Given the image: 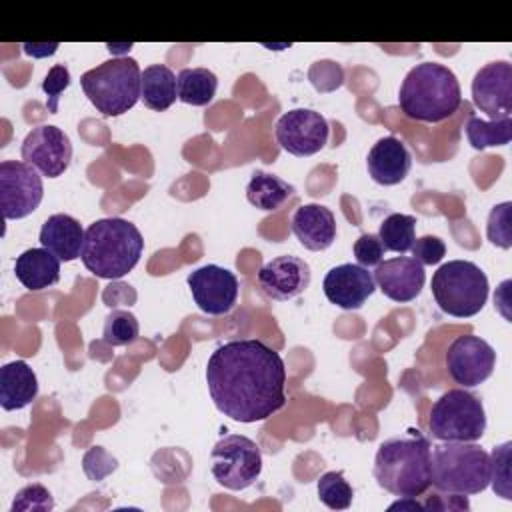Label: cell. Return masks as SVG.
I'll use <instances>...</instances> for the list:
<instances>
[{
    "label": "cell",
    "mask_w": 512,
    "mask_h": 512,
    "mask_svg": "<svg viewBox=\"0 0 512 512\" xmlns=\"http://www.w3.org/2000/svg\"><path fill=\"white\" fill-rule=\"evenodd\" d=\"M206 384L216 410L242 424L262 422L286 406L284 360L256 338L220 344L208 358Z\"/></svg>",
    "instance_id": "6da1fadb"
},
{
    "label": "cell",
    "mask_w": 512,
    "mask_h": 512,
    "mask_svg": "<svg viewBox=\"0 0 512 512\" xmlns=\"http://www.w3.org/2000/svg\"><path fill=\"white\" fill-rule=\"evenodd\" d=\"M430 440L418 430L394 436L378 446L374 478L394 496H420L430 488Z\"/></svg>",
    "instance_id": "7a4b0ae2"
},
{
    "label": "cell",
    "mask_w": 512,
    "mask_h": 512,
    "mask_svg": "<svg viewBox=\"0 0 512 512\" xmlns=\"http://www.w3.org/2000/svg\"><path fill=\"white\" fill-rule=\"evenodd\" d=\"M460 104V82L444 64L420 62L400 84L398 106L410 120L436 124L450 118Z\"/></svg>",
    "instance_id": "3957f363"
},
{
    "label": "cell",
    "mask_w": 512,
    "mask_h": 512,
    "mask_svg": "<svg viewBox=\"0 0 512 512\" xmlns=\"http://www.w3.org/2000/svg\"><path fill=\"white\" fill-rule=\"evenodd\" d=\"M144 238L136 224L124 218H100L86 228L82 264L98 278L118 280L140 260Z\"/></svg>",
    "instance_id": "277c9868"
},
{
    "label": "cell",
    "mask_w": 512,
    "mask_h": 512,
    "mask_svg": "<svg viewBox=\"0 0 512 512\" xmlns=\"http://www.w3.org/2000/svg\"><path fill=\"white\" fill-rule=\"evenodd\" d=\"M430 484L448 494H480L490 484V454L474 442H444L430 450Z\"/></svg>",
    "instance_id": "5b68a950"
},
{
    "label": "cell",
    "mask_w": 512,
    "mask_h": 512,
    "mask_svg": "<svg viewBox=\"0 0 512 512\" xmlns=\"http://www.w3.org/2000/svg\"><path fill=\"white\" fill-rule=\"evenodd\" d=\"M142 70L134 58H110L80 76V86L102 116H120L140 100Z\"/></svg>",
    "instance_id": "8992f818"
},
{
    "label": "cell",
    "mask_w": 512,
    "mask_h": 512,
    "mask_svg": "<svg viewBox=\"0 0 512 512\" xmlns=\"http://www.w3.org/2000/svg\"><path fill=\"white\" fill-rule=\"evenodd\" d=\"M432 296L438 308L454 318L476 316L488 300V278L470 260H450L432 274Z\"/></svg>",
    "instance_id": "52a82bcc"
},
{
    "label": "cell",
    "mask_w": 512,
    "mask_h": 512,
    "mask_svg": "<svg viewBox=\"0 0 512 512\" xmlns=\"http://www.w3.org/2000/svg\"><path fill=\"white\" fill-rule=\"evenodd\" d=\"M430 436L440 442H476L486 432L482 400L466 388L444 392L430 408Z\"/></svg>",
    "instance_id": "ba28073f"
},
{
    "label": "cell",
    "mask_w": 512,
    "mask_h": 512,
    "mask_svg": "<svg viewBox=\"0 0 512 512\" xmlns=\"http://www.w3.org/2000/svg\"><path fill=\"white\" fill-rule=\"evenodd\" d=\"M212 476L228 490H246L262 474L260 446L242 434L220 438L210 450Z\"/></svg>",
    "instance_id": "9c48e42d"
},
{
    "label": "cell",
    "mask_w": 512,
    "mask_h": 512,
    "mask_svg": "<svg viewBox=\"0 0 512 512\" xmlns=\"http://www.w3.org/2000/svg\"><path fill=\"white\" fill-rule=\"evenodd\" d=\"M44 196L40 172L24 160L0 162V208L6 220H20L32 214Z\"/></svg>",
    "instance_id": "30bf717a"
},
{
    "label": "cell",
    "mask_w": 512,
    "mask_h": 512,
    "mask_svg": "<svg viewBox=\"0 0 512 512\" xmlns=\"http://www.w3.org/2000/svg\"><path fill=\"white\" fill-rule=\"evenodd\" d=\"M274 136L284 152L304 158L320 152L326 146L330 126L320 112L310 108H294L276 120Z\"/></svg>",
    "instance_id": "8fae6325"
},
{
    "label": "cell",
    "mask_w": 512,
    "mask_h": 512,
    "mask_svg": "<svg viewBox=\"0 0 512 512\" xmlns=\"http://www.w3.org/2000/svg\"><path fill=\"white\" fill-rule=\"evenodd\" d=\"M496 366L494 348L476 334L454 338L446 350V368L450 378L462 388H474L486 382Z\"/></svg>",
    "instance_id": "7c38bea8"
},
{
    "label": "cell",
    "mask_w": 512,
    "mask_h": 512,
    "mask_svg": "<svg viewBox=\"0 0 512 512\" xmlns=\"http://www.w3.org/2000/svg\"><path fill=\"white\" fill-rule=\"evenodd\" d=\"M22 160L34 166L42 176H62L72 160V144L64 130L52 124L32 128L22 142Z\"/></svg>",
    "instance_id": "4fadbf2b"
},
{
    "label": "cell",
    "mask_w": 512,
    "mask_h": 512,
    "mask_svg": "<svg viewBox=\"0 0 512 512\" xmlns=\"http://www.w3.org/2000/svg\"><path fill=\"white\" fill-rule=\"evenodd\" d=\"M196 306L208 316L228 314L238 300V278L228 268L206 264L186 278Z\"/></svg>",
    "instance_id": "5bb4252c"
},
{
    "label": "cell",
    "mask_w": 512,
    "mask_h": 512,
    "mask_svg": "<svg viewBox=\"0 0 512 512\" xmlns=\"http://www.w3.org/2000/svg\"><path fill=\"white\" fill-rule=\"evenodd\" d=\"M472 102L492 120L512 114V64L496 60L484 64L472 80Z\"/></svg>",
    "instance_id": "9a60e30c"
},
{
    "label": "cell",
    "mask_w": 512,
    "mask_h": 512,
    "mask_svg": "<svg viewBox=\"0 0 512 512\" xmlns=\"http://www.w3.org/2000/svg\"><path fill=\"white\" fill-rule=\"evenodd\" d=\"M256 280L266 298L286 302L300 296L310 286L312 272L306 260L292 254H282L266 262L258 270Z\"/></svg>",
    "instance_id": "2e32d148"
},
{
    "label": "cell",
    "mask_w": 512,
    "mask_h": 512,
    "mask_svg": "<svg viewBox=\"0 0 512 512\" xmlns=\"http://www.w3.org/2000/svg\"><path fill=\"white\" fill-rule=\"evenodd\" d=\"M324 296L342 310H358L374 294L376 282L372 272L360 264H338L330 268L322 280Z\"/></svg>",
    "instance_id": "e0dca14e"
},
{
    "label": "cell",
    "mask_w": 512,
    "mask_h": 512,
    "mask_svg": "<svg viewBox=\"0 0 512 512\" xmlns=\"http://www.w3.org/2000/svg\"><path fill=\"white\" fill-rule=\"evenodd\" d=\"M374 282L380 292L394 302H412L424 288V266L412 256L384 260L374 270Z\"/></svg>",
    "instance_id": "ac0fdd59"
},
{
    "label": "cell",
    "mask_w": 512,
    "mask_h": 512,
    "mask_svg": "<svg viewBox=\"0 0 512 512\" xmlns=\"http://www.w3.org/2000/svg\"><path fill=\"white\" fill-rule=\"evenodd\" d=\"M366 166H368L370 178L376 184L394 186L408 176L412 166V156L400 138L384 136L370 148Z\"/></svg>",
    "instance_id": "d6986e66"
},
{
    "label": "cell",
    "mask_w": 512,
    "mask_h": 512,
    "mask_svg": "<svg viewBox=\"0 0 512 512\" xmlns=\"http://www.w3.org/2000/svg\"><path fill=\"white\" fill-rule=\"evenodd\" d=\"M298 242L312 252H322L336 240V218L330 208L322 204H302L290 220Z\"/></svg>",
    "instance_id": "ffe728a7"
},
{
    "label": "cell",
    "mask_w": 512,
    "mask_h": 512,
    "mask_svg": "<svg viewBox=\"0 0 512 512\" xmlns=\"http://www.w3.org/2000/svg\"><path fill=\"white\" fill-rule=\"evenodd\" d=\"M86 230L70 214H52L40 228V244L62 262H72L82 254Z\"/></svg>",
    "instance_id": "44dd1931"
},
{
    "label": "cell",
    "mask_w": 512,
    "mask_h": 512,
    "mask_svg": "<svg viewBox=\"0 0 512 512\" xmlns=\"http://www.w3.org/2000/svg\"><path fill=\"white\" fill-rule=\"evenodd\" d=\"M60 258L48 248H28L14 262L16 280L28 290H44L60 280Z\"/></svg>",
    "instance_id": "7402d4cb"
},
{
    "label": "cell",
    "mask_w": 512,
    "mask_h": 512,
    "mask_svg": "<svg viewBox=\"0 0 512 512\" xmlns=\"http://www.w3.org/2000/svg\"><path fill=\"white\" fill-rule=\"evenodd\" d=\"M38 394V378L24 360L8 362L0 368V406L20 410Z\"/></svg>",
    "instance_id": "603a6c76"
},
{
    "label": "cell",
    "mask_w": 512,
    "mask_h": 512,
    "mask_svg": "<svg viewBox=\"0 0 512 512\" xmlns=\"http://www.w3.org/2000/svg\"><path fill=\"white\" fill-rule=\"evenodd\" d=\"M178 98L176 74L166 64H150L142 70L140 100L146 108L162 112L168 110Z\"/></svg>",
    "instance_id": "cb8c5ba5"
},
{
    "label": "cell",
    "mask_w": 512,
    "mask_h": 512,
    "mask_svg": "<svg viewBox=\"0 0 512 512\" xmlns=\"http://www.w3.org/2000/svg\"><path fill=\"white\" fill-rule=\"evenodd\" d=\"M292 194H294L292 184L264 170H254L246 186V200L264 212L278 210L284 202H288Z\"/></svg>",
    "instance_id": "d4e9b609"
},
{
    "label": "cell",
    "mask_w": 512,
    "mask_h": 512,
    "mask_svg": "<svg viewBox=\"0 0 512 512\" xmlns=\"http://www.w3.org/2000/svg\"><path fill=\"white\" fill-rule=\"evenodd\" d=\"M178 100L190 106H206L214 100L218 78L208 68H182L176 76Z\"/></svg>",
    "instance_id": "484cf974"
},
{
    "label": "cell",
    "mask_w": 512,
    "mask_h": 512,
    "mask_svg": "<svg viewBox=\"0 0 512 512\" xmlns=\"http://www.w3.org/2000/svg\"><path fill=\"white\" fill-rule=\"evenodd\" d=\"M466 138L474 150L506 146L512 140V118L482 120L478 116H470L466 122Z\"/></svg>",
    "instance_id": "4316f807"
},
{
    "label": "cell",
    "mask_w": 512,
    "mask_h": 512,
    "mask_svg": "<svg viewBox=\"0 0 512 512\" xmlns=\"http://www.w3.org/2000/svg\"><path fill=\"white\" fill-rule=\"evenodd\" d=\"M414 230H416V218L410 214H390L382 220L378 238L384 246V250L404 254L414 244Z\"/></svg>",
    "instance_id": "83f0119b"
},
{
    "label": "cell",
    "mask_w": 512,
    "mask_h": 512,
    "mask_svg": "<svg viewBox=\"0 0 512 512\" xmlns=\"http://www.w3.org/2000/svg\"><path fill=\"white\" fill-rule=\"evenodd\" d=\"M354 490L344 478V472H326L318 480V498L332 510H346L352 504Z\"/></svg>",
    "instance_id": "f1b7e54d"
},
{
    "label": "cell",
    "mask_w": 512,
    "mask_h": 512,
    "mask_svg": "<svg viewBox=\"0 0 512 512\" xmlns=\"http://www.w3.org/2000/svg\"><path fill=\"white\" fill-rule=\"evenodd\" d=\"M140 334L138 320L128 310H112L104 320L102 340L110 346H126Z\"/></svg>",
    "instance_id": "f546056e"
},
{
    "label": "cell",
    "mask_w": 512,
    "mask_h": 512,
    "mask_svg": "<svg viewBox=\"0 0 512 512\" xmlns=\"http://www.w3.org/2000/svg\"><path fill=\"white\" fill-rule=\"evenodd\" d=\"M486 236L488 240L498 248H510L512 246V204L502 202L496 204L486 222Z\"/></svg>",
    "instance_id": "4dcf8cb0"
},
{
    "label": "cell",
    "mask_w": 512,
    "mask_h": 512,
    "mask_svg": "<svg viewBox=\"0 0 512 512\" xmlns=\"http://www.w3.org/2000/svg\"><path fill=\"white\" fill-rule=\"evenodd\" d=\"M510 450L512 442H504L496 446L490 454V484L492 490L504 500L512 498L510 492Z\"/></svg>",
    "instance_id": "1f68e13d"
},
{
    "label": "cell",
    "mask_w": 512,
    "mask_h": 512,
    "mask_svg": "<svg viewBox=\"0 0 512 512\" xmlns=\"http://www.w3.org/2000/svg\"><path fill=\"white\" fill-rule=\"evenodd\" d=\"M54 508V498L42 484H28L20 488L12 500L10 512H48Z\"/></svg>",
    "instance_id": "d6a6232c"
},
{
    "label": "cell",
    "mask_w": 512,
    "mask_h": 512,
    "mask_svg": "<svg viewBox=\"0 0 512 512\" xmlns=\"http://www.w3.org/2000/svg\"><path fill=\"white\" fill-rule=\"evenodd\" d=\"M70 86V70L66 64H54L42 80V90L46 94V108L50 114L58 112V100L62 92Z\"/></svg>",
    "instance_id": "836d02e7"
},
{
    "label": "cell",
    "mask_w": 512,
    "mask_h": 512,
    "mask_svg": "<svg viewBox=\"0 0 512 512\" xmlns=\"http://www.w3.org/2000/svg\"><path fill=\"white\" fill-rule=\"evenodd\" d=\"M354 256H356V262L364 268H370V266H378L384 258V246L378 238V234H360L358 240L354 242Z\"/></svg>",
    "instance_id": "e575fe53"
},
{
    "label": "cell",
    "mask_w": 512,
    "mask_h": 512,
    "mask_svg": "<svg viewBox=\"0 0 512 512\" xmlns=\"http://www.w3.org/2000/svg\"><path fill=\"white\" fill-rule=\"evenodd\" d=\"M412 258H416L422 266L424 264H438L444 256H446V244L442 238L438 236H432V234H426V236H420V238H414V244H412Z\"/></svg>",
    "instance_id": "d590c367"
},
{
    "label": "cell",
    "mask_w": 512,
    "mask_h": 512,
    "mask_svg": "<svg viewBox=\"0 0 512 512\" xmlns=\"http://www.w3.org/2000/svg\"><path fill=\"white\" fill-rule=\"evenodd\" d=\"M118 468L116 458H112L102 446H94L84 454V472L90 480H102Z\"/></svg>",
    "instance_id": "8d00e7d4"
},
{
    "label": "cell",
    "mask_w": 512,
    "mask_h": 512,
    "mask_svg": "<svg viewBox=\"0 0 512 512\" xmlns=\"http://www.w3.org/2000/svg\"><path fill=\"white\" fill-rule=\"evenodd\" d=\"M468 498L466 494H452L448 500H442V494H434L424 504V510H468Z\"/></svg>",
    "instance_id": "74e56055"
},
{
    "label": "cell",
    "mask_w": 512,
    "mask_h": 512,
    "mask_svg": "<svg viewBox=\"0 0 512 512\" xmlns=\"http://www.w3.org/2000/svg\"><path fill=\"white\" fill-rule=\"evenodd\" d=\"M58 48V42H50V44H22V50L28 54V56H34V58H44V56H50L54 54Z\"/></svg>",
    "instance_id": "f35d334b"
},
{
    "label": "cell",
    "mask_w": 512,
    "mask_h": 512,
    "mask_svg": "<svg viewBox=\"0 0 512 512\" xmlns=\"http://www.w3.org/2000/svg\"><path fill=\"white\" fill-rule=\"evenodd\" d=\"M424 510V504L416 500V496H400L398 502L390 504V510Z\"/></svg>",
    "instance_id": "ab89813d"
}]
</instances>
